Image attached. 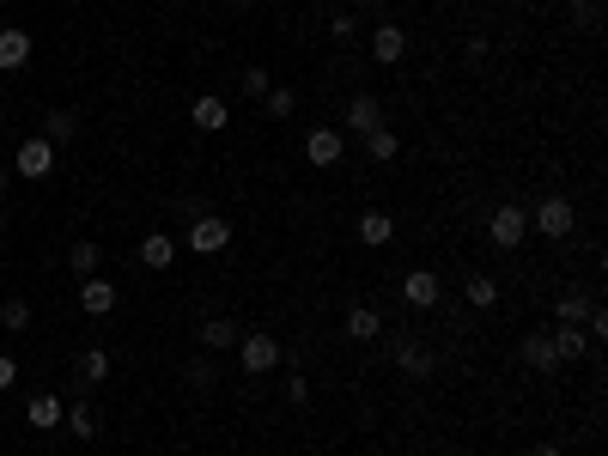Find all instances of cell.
Returning a JSON list of instances; mask_svg holds the SVG:
<instances>
[{"mask_svg":"<svg viewBox=\"0 0 608 456\" xmlns=\"http://www.w3.org/2000/svg\"><path fill=\"white\" fill-rule=\"evenodd\" d=\"M140 262H146L152 274H165V268L177 262V238H171V232H146V238H140Z\"/></svg>","mask_w":608,"mask_h":456,"instance_id":"cell-14","label":"cell"},{"mask_svg":"<svg viewBox=\"0 0 608 456\" xmlns=\"http://www.w3.org/2000/svg\"><path fill=\"white\" fill-rule=\"evenodd\" d=\"M548 335H554V353H560V365L590 353V335H584V329H572V323H560V329H548Z\"/></svg>","mask_w":608,"mask_h":456,"instance_id":"cell-21","label":"cell"},{"mask_svg":"<svg viewBox=\"0 0 608 456\" xmlns=\"http://www.w3.org/2000/svg\"><path fill=\"white\" fill-rule=\"evenodd\" d=\"M396 365H402L408 377H432V371H438V359H432V347H420L414 335H396Z\"/></svg>","mask_w":608,"mask_h":456,"instance_id":"cell-12","label":"cell"},{"mask_svg":"<svg viewBox=\"0 0 608 456\" xmlns=\"http://www.w3.org/2000/svg\"><path fill=\"white\" fill-rule=\"evenodd\" d=\"M286 402H311V377H286Z\"/></svg>","mask_w":608,"mask_h":456,"instance_id":"cell-33","label":"cell"},{"mask_svg":"<svg viewBox=\"0 0 608 456\" xmlns=\"http://www.w3.org/2000/svg\"><path fill=\"white\" fill-rule=\"evenodd\" d=\"M329 31H335V37H353V31H359V19H353V13H335V19H329Z\"/></svg>","mask_w":608,"mask_h":456,"instance_id":"cell-35","label":"cell"},{"mask_svg":"<svg viewBox=\"0 0 608 456\" xmlns=\"http://www.w3.org/2000/svg\"><path fill=\"white\" fill-rule=\"evenodd\" d=\"M359 146H365V159H371V165H390L396 152H402V134H390V128H371V134H359Z\"/></svg>","mask_w":608,"mask_h":456,"instance_id":"cell-19","label":"cell"},{"mask_svg":"<svg viewBox=\"0 0 608 456\" xmlns=\"http://www.w3.org/2000/svg\"><path fill=\"white\" fill-rule=\"evenodd\" d=\"M402 298L414 304V311H432V304L444 298V280L432 268H414V274H402Z\"/></svg>","mask_w":608,"mask_h":456,"instance_id":"cell-8","label":"cell"},{"mask_svg":"<svg viewBox=\"0 0 608 456\" xmlns=\"http://www.w3.org/2000/svg\"><path fill=\"white\" fill-rule=\"evenodd\" d=\"M98 262H104V256H98V244H73V250H67V268L80 274V280H86V274H98Z\"/></svg>","mask_w":608,"mask_h":456,"instance_id":"cell-27","label":"cell"},{"mask_svg":"<svg viewBox=\"0 0 608 456\" xmlns=\"http://www.w3.org/2000/svg\"><path fill=\"white\" fill-rule=\"evenodd\" d=\"M463 298L475 304V311H493V304H499V280L493 274H475V280H463Z\"/></svg>","mask_w":608,"mask_h":456,"instance_id":"cell-24","label":"cell"},{"mask_svg":"<svg viewBox=\"0 0 608 456\" xmlns=\"http://www.w3.org/2000/svg\"><path fill=\"white\" fill-rule=\"evenodd\" d=\"M13 384H19V365H13V359H7V353H0V396H7V390H13Z\"/></svg>","mask_w":608,"mask_h":456,"instance_id":"cell-34","label":"cell"},{"mask_svg":"<svg viewBox=\"0 0 608 456\" xmlns=\"http://www.w3.org/2000/svg\"><path fill=\"white\" fill-rule=\"evenodd\" d=\"M238 7H256V0H238Z\"/></svg>","mask_w":608,"mask_h":456,"instance_id":"cell-39","label":"cell"},{"mask_svg":"<svg viewBox=\"0 0 608 456\" xmlns=\"http://www.w3.org/2000/svg\"><path fill=\"white\" fill-rule=\"evenodd\" d=\"M238 341H244V329H238L232 317H207V323H201V353H232Z\"/></svg>","mask_w":608,"mask_h":456,"instance_id":"cell-11","label":"cell"},{"mask_svg":"<svg viewBox=\"0 0 608 456\" xmlns=\"http://www.w3.org/2000/svg\"><path fill=\"white\" fill-rule=\"evenodd\" d=\"M590 311H596V298H590V292H578V286H572V292H560V304H554V317H560V323H572V329H584V317H590Z\"/></svg>","mask_w":608,"mask_h":456,"instance_id":"cell-20","label":"cell"},{"mask_svg":"<svg viewBox=\"0 0 608 456\" xmlns=\"http://www.w3.org/2000/svg\"><path fill=\"white\" fill-rule=\"evenodd\" d=\"M213 377H219V371H213V359H195V365H189V384H195V390H207Z\"/></svg>","mask_w":608,"mask_h":456,"instance_id":"cell-31","label":"cell"},{"mask_svg":"<svg viewBox=\"0 0 608 456\" xmlns=\"http://www.w3.org/2000/svg\"><path fill=\"white\" fill-rule=\"evenodd\" d=\"M304 159H311L317 171H335V165L347 159V134H335V128H311V134H304Z\"/></svg>","mask_w":608,"mask_h":456,"instance_id":"cell-6","label":"cell"},{"mask_svg":"<svg viewBox=\"0 0 608 456\" xmlns=\"http://www.w3.org/2000/svg\"><path fill=\"white\" fill-rule=\"evenodd\" d=\"M104 377H110V353L104 347H86L80 353V384H104Z\"/></svg>","mask_w":608,"mask_h":456,"instance_id":"cell-26","label":"cell"},{"mask_svg":"<svg viewBox=\"0 0 608 456\" xmlns=\"http://www.w3.org/2000/svg\"><path fill=\"white\" fill-rule=\"evenodd\" d=\"M347 128H353V134L384 128V104H377V92H353V98H347Z\"/></svg>","mask_w":608,"mask_h":456,"instance_id":"cell-10","label":"cell"},{"mask_svg":"<svg viewBox=\"0 0 608 456\" xmlns=\"http://www.w3.org/2000/svg\"><path fill=\"white\" fill-rule=\"evenodd\" d=\"M390 7V0H359V13H384Z\"/></svg>","mask_w":608,"mask_h":456,"instance_id":"cell-37","label":"cell"},{"mask_svg":"<svg viewBox=\"0 0 608 456\" xmlns=\"http://www.w3.org/2000/svg\"><path fill=\"white\" fill-rule=\"evenodd\" d=\"M183 244H189L195 256H219L225 244H232V219H219V213H201V219H189Z\"/></svg>","mask_w":608,"mask_h":456,"instance_id":"cell-4","label":"cell"},{"mask_svg":"<svg viewBox=\"0 0 608 456\" xmlns=\"http://www.w3.org/2000/svg\"><path fill=\"white\" fill-rule=\"evenodd\" d=\"M189 122H195L201 134H219L225 122H232V110H225V98H213V92H207V98H195V104H189Z\"/></svg>","mask_w":608,"mask_h":456,"instance_id":"cell-17","label":"cell"},{"mask_svg":"<svg viewBox=\"0 0 608 456\" xmlns=\"http://www.w3.org/2000/svg\"><path fill=\"white\" fill-rule=\"evenodd\" d=\"M572 225H578V207L566 195H542L536 213H529V232H542V238H572Z\"/></svg>","mask_w":608,"mask_h":456,"instance_id":"cell-1","label":"cell"},{"mask_svg":"<svg viewBox=\"0 0 608 456\" xmlns=\"http://www.w3.org/2000/svg\"><path fill=\"white\" fill-rule=\"evenodd\" d=\"M371 55H377V67H396V61L408 55V31L390 25V19H377V31H371Z\"/></svg>","mask_w":608,"mask_h":456,"instance_id":"cell-9","label":"cell"},{"mask_svg":"<svg viewBox=\"0 0 608 456\" xmlns=\"http://www.w3.org/2000/svg\"><path fill=\"white\" fill-rule=\"evenodd\" d=\"M523 238H529V213H523L517 201L493 207V219H487V244H493V250H517Z\"/></svg>","mask_w":608,"mask_h":456,"instance_id":"cell-3","label":"cell"},{"mask_svg":"<svg viewBox=\"0 0 608 456\" xmlns=\"http://www.w3.org/2000/svg\"><path fill=\"white\" fill-rule=\"evenodd\" d=\"M61 426H67L73 438H92V432H98V414H92V408L80 402V408H67V414H61Z\"/></svg>","mask_w":608,"mask_h":456,"instance_id":"cell-28","label":"cell"},{"mask_svg":"<svg viewBox=\"0 0 608 456\" xmlns=\"http://www.w3.org/2000/svg\"><path fill=\"white\" fill-rule=\"evenodd\" d=\"M390 238H396V219H390L384 207H371V213H359V244H365V250H384Z\"/></svg>","mask_w":608,"mask_h":456,"instance_id":"cell-13","label":"cell"},{"mask_svg":"<svg viewBox=\"0 0 608 456\" xmlns=\"http://www.w3.org/2000/svg\"><path fill=\"white\" fill-rule=\"evenodd\" d=\"M529 456H566L560 444H536V450H529Z\"/></svg>","mask_w":608,"mask_h":456,"instance_id":"cell-38","label":"cell"},{"mask_svg":"<svg viewBox=\"0 0 608 456\" xmlns=\"http://www.w3.org/2000/svg\"><path fill=\"white\" fill-rule=\"evenodd\" d=\"M49 171H55V146H49L43 134H25L19 152H13V177H19V183H43Z\"/></svg>","mask_w":608,"mask_h":456,"instance_id":"cell-2","label":"cell"},{"mask_svg":"<svg viewBox=\"0 0 608 456\" xmlns=\"http://www.w3.org/2000/svg\"><path fill=\"white\" fill-rule=\"evenodd\" d=\"M341 329H347V341H359V347H365V341H377V335H384V317H377L371 304H353Z\"/></svg>","mask_w":608,"mask_h":456,"instance_id":"cell-18","label":"cell"},{"mask_svg":"<svg viewBox=\"0 0 608 456\" xmlns=\"http://www.w3.org/2000/svg\"><path fill=\"white\" fill-rule=\"evenodd\" d=\"M238 365H244L250 377H262V371H274V365H280V341H274L268 329H250V335L238 341Z\"/></svg>","mask_w":608,"mask_h":456,"instance_id":"cell-5","label":"cell"},{"mask_svg":"<svg viewBox=\"0 0 608 456\" xmlns=\"http://www.w3.org/2000/svg\"><path fill=\"white\" fill-rule=\"evenodd\" d=\"M177 213H183V225H189V219L207 213V201H201V195H177Z\"/></svg>","mask_w":608,"mask_h":456,"instance_id":"cell-32","label":"cell"},{"mask_svg":"<svg viewBox=\"0 0 608 456\" xmlns=\"http://www.w3.org/2000/svg\"><path fill=\"white\" fill-rule=\"evenodd\" d=\"M25 61H31V31L7 25V31H0V73H19Z\"/></svg>","mask_w":608,"mask_h":456,"instance_id":"cell-15","label":"cell"},{"mask_svg":"<svg viewBox=\"0 0 608 456\" xmlns=\"http://www.w3.org/2000/svg\"><path fill=\"white\" fill-rule=\"evenodd\" d=\"M31 323V304L25 298H7V304H0V329H25Z\"/></svg>","mask_w":608,"mask_h":456,"instance_id":"cell-30","label":"cell"},{"mask_svg":"<svg viewBox=\"0 0 608 456\" xmlns=\"http://www.w3.org/2000/svg\"><path fill=\"white\" fill-rule=\"evenodd\" d=\"M268 86H274V80H268V67H244V80H238V92H244V98H256V104H262V92H268Z\"/></svg>","mask_w":608,"mask_h":456,"instance_id":"cell-29","label":"cell"},{"mask_svg":"<svg viewBox=\"0 0 608 456\" xmlns=\"http://www.w3.org/2000/svg\"><path fill=\"white\" fill-rule=\"evenodd\" d=\"M73 134H80V116H73V110H49V116H43V140H49V146H67Z\"/></svg>","mask_w":608,"mask_h":456,"instance_id":"cell-23","label":"cell"},{"mask_svg":"<svg viewBox=\"0 0 608 456\" xmlns=\"http://www.w3.org/2000/svg\"><path fill=\"white\" fill-rule=\"evenodd\" d=\"M572 19L578 25H596V0H572Z\"/></svg>","mask_w":608,"mask_h":456,"instance_id":"cell-36","label":"cell"},{"mask_svg":"<svg viewBox=\"0 0 608 456\" xmlns=\"http://www.w3.org/2000/svg\"><path fill=\"white\" fill-rule=\"evenodd\" d=\"M517 353H523L529 371H542V377L560 371V353H554V335H548V329H523V347H517Z\"/></svg>","mask_w":608,"mask_h":456,"instance_id":"cell-7","label":"cell"},{"mask_svg":"<svg viewBox=\"0 0 608 456\" xmlns=\"http://www.w3.org/2000/svg\"><path fill=\"white\" fill-rule=\"evenodd\" d=\"M262 110H268L274 122H286V116L298 110V92H292V86H268V92H262Z\"/></svg>","mask_w":608,"mask_h":456,"instance_id":"cell-25","label":"cell"},{"mask_svg":"<svg viewBox=\"0 0 608 456\" xmlns=\"http://www.w3.org/2000/svg\"><path fill=\"white\" fill-rule=\"evenodd\" d=\"M61 414H67V408H61V396H49V390H43V396H31V408H25V420H31L37 432L61 426Z\"/></svg>","mask_w":608,"mask_h":456,"instance_id":"cell-22","label":"cell"},{"mask_svg":"<svg viewBox=\"0 0 608 456\" xmlns=\"http://www.w3.org/2000/svg\"><path fill=\"white\" fill-rule=\"evenodd\" d=\"M80 304H86V317H110V311H116V286L98 280V274H86V280H80Z\"/></svg>","mask_w":608,"mask_h":456,"instance_id":"cell-16","label":"cell"}]
</instances>
